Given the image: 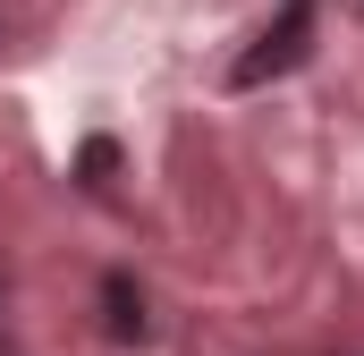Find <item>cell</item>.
I'll use <instances>...</instances> for the list:
<instances>
[{"label":"cell","instance_id":"2","mask_svg":"<svg viewBox=\"0 0 364 356\" xmlns=\"http://www.w3.org/2000/svg\"><path fill=\"white\" fill-rule=\"evenodd\" d=\"M102 305H110V331H119V340H144V305H136V288H127V280H110V288H102Z\"/></svg>","mask_w":364,"mask_h":356},{"label":"cell","instance_id":"1","mask_svg":"<svg viewBox=\"0 0 364 356\" xmlns=\"http://www.w3.org/2000/svg\"><path fill=\"white\" fill-rule=\"evenodd\" d=\"M305 51H314V0H288L272 26L255 34V51L229 68V85H237V93H255V85H272V77H288Z\"/></svg>","mask_w":364,"mask_h":356}]
</instances>
